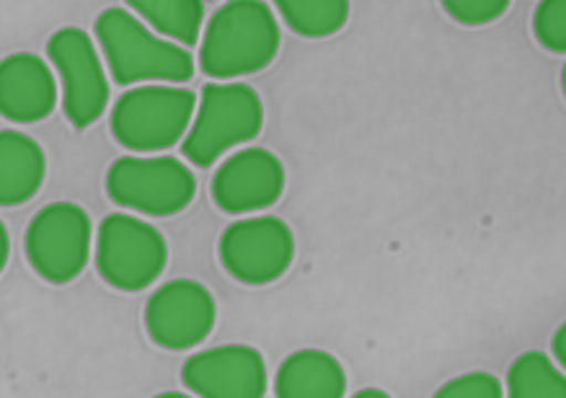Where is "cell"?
I'll return each mask as SVG.
<instances>
[{
    "instance_id": "cell-1",
    "label": "cell",
    "mask_w": 566,
    "mask_h": 398,
    "mask_svg": "<svg viewBox=\"0 0 566 398\" xmlns=\"http://www.w3.org/2000/svg\"><path fill=\"white\" fill-rule=\"evenodd\" d=\"M280 27L262 0H231L208 21L200 65L210 78H239L264 71L277 57Z\"/></svg>"
},
{
    "instance_id": "cell-2",
    "label": "cell",
    "mask_w": 566,
    "mask_h": 398,
    "mask_svg": "<svg viewBox=\"0 0 566 398\" xmlns=\"http://www.w3.org/2000/svg\"><path fill=\"white\" fill-rule=\"evenodd\" d=\"M96 40L119 86L184 83L195 75V60L181 44L160 40L125 9H106L96 19Z\"/></svg>"
},
{
    "instance_id": "cell-3",
    "label": "cell",
    "mask_w": 566,
    "mask_h": 398,
    "mask_svg": "<svg viewBox=\"0 0 566 398\" xmlns=\"http://www.w3.org/2000/svg\"><path fill=\"white\" fill-rule=\"evenodd\" d=\"M262 98L247 83H208L181 150L195 166H212L235 145L262 133Z\"/></svg>"
},
{
    "instance_id": "cell-4",
    "label": "cell",
    "mask_w": 566,
    "mask_h": 398,
    "mask_svg": "<svg viewBox=\"0 0 566 398\" xmlns=\"http://www.w3.org/2000/svg\"><path fill=\"white\" fill-rule=\"evenodd\" d=\"M195 109L197 98L189 88L145 83L114 104L112 135L135 153L166 150L187 135Z\"/></svg>"
},
{
    "instance_id": "cell-5",
    "label": "cell",
    "mask_w": 566,
    "mask_h": 398,
    "mask_svg": "<svg viewBox=\"0 0 566 398\" xmlns=\"http://www.w3.org/2000/svg\"><path fill=\"white\" fill-rule=\"evenodd\" d=\"M106 191L119 208L145 216H176L195 199L197 181L189 166L168 156L119 158L106 174Z\"/></svg>"
},
{
    "instance_id": "cell-6",
    "label": "cell",
    "mask_w": 566,
    "mask_h": 398,
    "mask_svg": "<svg viewBox=\"0 0 566 398\" xmlns=\"http://www.w3.org/2000/svg\"><path fill=\"white\" fill-rule=\"evenodd\" d=\"M166 256L164 235L140 218L114 212L98 226L96 266L112 287L135 293L153 285L164 272Z\"/></svg>"
},
{
    "instance_id": "cell-7",
    "label": "cell",
    "mask_w": 566,
    "mask_h": 398,
    "mask_svg": "<svg viewBox=\"0 0 566 398\" xmlns=\"http://www.w3.org/2000/svg\"><path fill=\"white\" fill-rule=\"evenodd\" d=\"M27 256L36 274L50 282H71L83 272L91 251V220L73 202L40 210L27 231Z\"/></svg>"
},
{
    "instance_id": "cell-8",
    "label": "cell",
    "mask_w": 566,
    "mask_h": 398,
    "mask_svg": "<svg viewBox=\"0 0 566 398\" xmlns=\"http://www.w3.org/2000/svg\"><path fill=\"white\" fill-rule=\"evenodd\" d=\"M48 55L63 81L65 117L78 129L94 125L109 102V83L94 42L81 29L67 27L52 34Z\"/></svg>"
},
{
    "instance_id": "cell-9",
    "label": "cell",
    "mask_w": 566,
    "mask_h": 398,
    "mask_svg": "<svg viewBox=\"0 0 566 398\" xmlns=\"http://www.w3.org/2000/svg\"><path fill=\"white\" fill-rule=\"evenodd\" d=\"M295 241L280 218H249L233 223L220 239L226 272L247 285H266L290 270Z\"/></svg>"
},
{
    "instance_id": "cell-10",
    "label": "cell",
    "mask_w": 566,
    "mask_h": 398,
    "mask_svg": "<svg viewBox=\"0 0 566 398\" xmlns=\"http://www.w3.org/2000/svg\"><path fill=\"white\" fill-rule=\"evenodd\" d=\"M216 326V301L195 280L166 282L150 295L145 328L164 349H192L208 339Z\"/></svg>"
},
{
    "instance_id": "cell-11",
    "label": "cell",
    "mask_w": 566,
    "mask_h": 398,
    "mask_svg": "<svg viewBox=\"0 0 566 398\" xmlns=\"http://www.w3.org/2000/svg\"><path fill=\"white\" fill-rule=\"evenodd\" d=\"M285 189V168L264 148H243L223 160L212 179L218 208L233 216L272 208Z\"/></svg>"
},
{
    "instance_id": "cell-12",
    "label": "cell",
    "mask_w": 566,
    "mask_h": 398,
    "mask_svg": "<svg viewBox=\"0 0 566 398\" xmlns=\"http://www.w3.org/2000/svg\"><path fill=\"white\" fill-rule=\"evenodd\" d=\"M184 386L205 398H259L266 394V367L256 349L231 344L197 352L184 365Z\"/></svg>"
},
{
    "instance_id": "cell-13",
    "label": "cell",
    "mask_w": 566,
    "mask_h": 398,
    "mask_svg": "<svg viewBox=\"0 0 566 398\" xmlns=\"http://www.w3.org/2000/svg\"><path fill=\"white\" fill-rule=\"evenodd\" d=\"M57 106V83L42 57L19 52L0 60V117L17 125L48 119Z\"/></svg>"
},
{
    "instance_id": "cell-14",
    "label": "cell",
    "mask_w": 566,
    "mask_h": 398,
    "mask_svg": "<svg viewBox=\"0 0 566 398\" xmlns=\"http://www.w3.org/2000/svg\"><path fill=\"white\" fill-rule=\"evenodd\" d=\"M44 150L19 129H0V208L32 199L44 181Z\"/></svg>"
},
{
    "instance_id": "cell-15",
    "label": "cell",
    "mask_w": 566,
    "mask_h": 398,
    "mask_svg": "<svg viewBox=\"0 0 566 398\" xmlns=\"http://www.w3.org/2000/svg\"><path fill=\"white\" fill-rule=\"evenodd\" d=\"M347 378L339 359L321 349H301L280 365L274 394L280 398H339Z\"/></svg>"
},
{
    "instance_id": "cell-16",
    "label": "cell",
    "mask_w": 566,
    "mask_h": 398,
    "mask_svg": "<svg viewBox=\"0 0 566 398\" xmlns=\"http://www.w3.org/2000/svg\"><path fill=\"white\" fill-rule=\"evenodd\" d=\"M137 17L168 40L195 44L202 29V0H127Z\"/></svg>"
},
{
    "instance_id": "cell-17",
    "label": "cell",
    "mask_w": 566,
    "mask_h": 398,
    "mask_svg": "<svg viewBox=\"0 0 566 398\" xmlns=\"http://www.w3.org/2000/svg\"><path fill=\"white\" fill-rule=\"evenodd\" d=\"M282 19L305 40H324L344 29L349 19V0H274Z\"/></svg>"
},
{
    "instance_id": "cell-18",
    "label": "cell",
    "mask_w": 566,
    "mask_h": 398,
    "mask_svg": "<svg viewBox=\"0 0 566 398\" xmlns=\"http://www.w3.org/2000/svg\"><path fill=\"white\" fill-rule=\"evenodd\" d=\"M510 396L515 398H564L566 383L554 363L541 352H525L510 367Z\"/></svg>"
},
{
    "instance_id": "cell-19",
    "label": "cell",
    "mask_w": 566,
    "mask_h": 398,
    "mask_svg": "<svg viewBox=\"0 0 566 398\" xmlns=\"http://www.w3.org/2000/svg\"><path fill=\"white\" fill-rule=\"evenodd\" d=\"M533 32L543 48L551 52L566 50V0H541L535 9Z\"/></svg>"
},
{
    "instance_id": "cell-20",
    "label": "cell",
    "mask_w": 566,
    "mask_h": 398,
    "mask_svg": "<svg viewBox=\"0 0 566 398\" xmlns=\"http://www.w3.org/2000/svg\"><path fill=\"white\" fill-rule=\"evenodd\" d=\"M442 9L463 27L492 24L510 9V0H440Z\"/></svg>"
},
{
    "instance_id": "cell-21",
    "label": "cell",
    "mask_w": 566,
    "mask_h": 398,
    "mask_svg": "<svg viewBox=\"0 0 566 398\" xmlns=\"http://www.w3.org/2000/svg\"><path fill=\"white\" fill-rule=\"evenodd\" d=\"M440 398H500L502 383L489 373H469L446 383L438 390Z\"/></svg>"
},
{
    "instance_id": "cell-22",
    "label": "cell",
    "mask_w": 566,
    "mask_h": 398,
    "mask_svg": "<svg viewBox=\"0 0 566 398\" xmlns=\"http://www.w3.org/2000/svg\"><path fill=\"white\" fill-rule=\"evenodd\" d=\"M9 251H11V241H9V231L6 226L0 223V272H3L6 262H9Z\"/></svg>"
},
{
    "instance_id": "cell-23",
    "label": "cell",
    "mask_w": 566,
    "mask_h": 398,
    "mask_svg": "<svg viewBox=\"0 0 566 398\" xmlns=\"http://www.w3.org/2000/svg\"><path fill=\"white\" fill-rule=\"evenodd\" d=\"M564 336H566V328L562 326L558 328V334L554 336V355H556V359H558V365H566V352H564Z\"/></svg>"
},
{
    "instance_id": "cell-24",
    "label": "cell",
    "mask_w": 566,
    "mask_h": 398,
    "mask_svg": "<svg viewBox=\"0 0 566 398\" xmlns=\"http://www.w3.org/2000/svg\"><path fill=\"white\" fill-rule=\"evenodd\" d=\"M357 396H386V394H384V390H370V388H367V390H359Z\"/></svg>"
}]
</instances>
